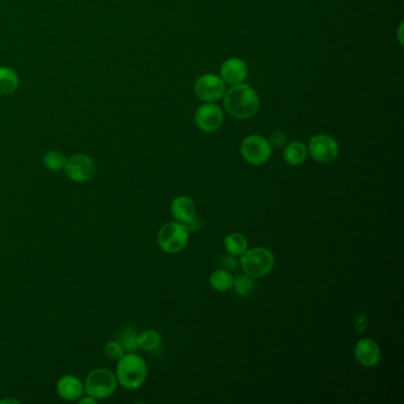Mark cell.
<instances>
[{
	"mask_svg": "<svg viewBox=\"0 0 404 404\" xmlns=\"http://www.w3.org/2000/svg\"><path fill=\"white\" fill-rule=\"evenodd\" d=\"M117 380L115 373L108 369L99 368L88 373L85 378V392L95 400H106L117 392Z\"/></svg>",
	"mask_w": 404,
	"mask_h": 404,
	"instance_id": "cell-5",
	"label": "cell"
},
{
	"mask_svg": "<svg viewBox=\"0 0 404 404\" xmlns=\"http://www.w3.org/2000/svg\"><path fill=\"white\" fill-rule=\"evenodd\" d=\"M78 403L80 404H95L97 403V400H95L94 397L90 396V395H83L81 398H78Z\"/></svg>",
	"mask_w": 404,
	"mask_h": 404,
	"instance_id": "cell-25",
	"label": "cell"
},
{
	"mask_svg": "<svg viewBox=\"0 0 404 404\" xmlns=\"http://www.w3.org/2000/svg\"><path fill=\"white\" fill-rule=\"evenodd\" d=\"M190 237V230L184 223L169 222L158 233V244L162 251L177 254L186 247Z\"/></svg>",
	"mask_w": 404,
	"mask_h": 404,
	"instance_id": "cell-4",
	"label": "cell"
},
{
	"mask_svg": "<svg viewBox=\"0 0 404 404\" xmlns=\"http://www.w3.org/2000/svg\"><path fill=\"white\" fill-rule=\"evenodd\" d=\"M106 356L112 360H119L125 355V350L122 348L121 344L119 340H110L105 345Z\"/></svg>",
	"mask_w": 404,
	"mask_h": 404,
	"instance_id": "cell-23",
	"label": "cell"
},
{
	"mask_svg": "<svg viewBox=\"0 0 404 404\" xmlns=\"http://www.w3.org/2000/svg\"><path fill=\"white\" fill-rule=\"evenodd\" d=\"M241 155L251 165H263L271 159V146L266 137L249 135L241 144Z\"/></svg>",
	"mask_w": 404,
	"mask_h": 404,
	"instance_id": "cell-6",
	"label": "cell"
},
{
	"mask_svg": "<svg viewBox=\"0 0 404 404\" xmlns=\"http://www.w3.org/2000/svg\"><path fill=\"white\" fill-rule=\"evenodd\" d=\"M6 402H15V403H18V402H17V401H13V400H3V401H0V403H6Z\"/></svg>",
	"mask_w": 404,
	"mask_h": 404,
	"instance_id": "cell-26",
	"label": "cell"
},
{
	"mask_svg": "<svg viewBox=\"0 0 404 404\" xmlns=\"http://www.w3.org/2000/svg\"><path fill=\"white\" fill-rule=\"evenodd\" d=\"M209 281H210L211 287L217 292L229 291L234 286V276L226 269L214 271L210 275Z\"/></svg>",
	"mask_w": 404,
	"mask_h": 404,
	"instance_id": "cell-18",
	"label": "cell"
},
{
	"mask_svg": "<svg viewBox=\"0 0 404 404\" xmlns=\"http://www.w3.org/2000/svg\"><path fill=\"white\" fill-rule=\"evenodd\" d=\"M56 392L62 400L74 402L85 395V383L74 375H65L57 382Z\"/></svg>",
	"mask_w": 404,
	"mask_h": 404,
	"instance_id": "cell-13",
	"label": "cell"
},
{
	"mask_svg": "<svg viewBox=\"0 0 404 404\" xmlns=\"http://www.w3.org/2000/svg\"><path fill=\"white\" fill-rule=\"evenodd\" d=\"M308 147L303 142H292L283 150V160L291 166H299L308 158Z\"/></svg>",
	"mask_w": 404,
	"mask_h": 404,
	"instance_id": "cell-15",
	"label": "cell"
},
{
	"mask_svg": "<svg viewBox=\"0 0 404 404\" xmlns=\"http://www.w3.org/2000/svg\"><path fill=\"white\" fill-rule=\"evenodd\" d=\"M194 93L202 101H219L226 93V82L216 74H205L194 83Z\"/></svg>",
	"mask_w": 404,
	"mask_h": 404,
	"instance_id": "cell-9",
	"label": "cell"
},
{
	"mask_svg": "<svg viewBox=\"0 0 404 404\" xmlns=\"http://www.w3.org/2000/svg\"><path fill=\"white\" fill-rule=\"evenodd\" d=\"M308 152L315 162L328 164L338 157L339 145L336 139L331 135L317 134L310 139Z\"/></svg>",
	"mask_w": 404,
	"mask_h": 404,
	"instance_id": "cell-7",
	"label": "cell"
},
{
	"mask_svg": "<svg viewBox=\"0 0 404 404\" xmlns=\"http://www.w3.org/2000/svg\"><path fill=\"white\" fill-rule=\"evenodd\" d=\"M18 76L12 69L0 67V95H10L18 88Z\"/></svg>",
	"mask_w": 404,
	"mask_h": 404,
	"instance_id": "cell-17",
	"label": "cell"
},
{
	"mask_svg": "<svg viewBox=\"0 0 404 404\" xmlns=\"http://www.w3.org/2000/svg\"><path fill=\"white\" fill-rule=\"evenodd\" d=\"M380 345L375 340L370 338H363L358 340V343L355 346V357L358 360V363L362 364L367 368L376 367L380 360Z\"/></svg>",
	"mask_w": 404,
	"mask_h": 404,
	"instance_id": "cell-11",
	"label": "cell"
},
{
	"mask_svg": "<svg viewBox=\"0 0 404 404\" xmlns=\"http://www.w3.org/2000/svg\"><path fill=\"white\" fill-rule=\"evenodd\" d=\"M224 247L231 256H241L248 249V241L239 233H231L224 239Z\"/></svg>",
	"mask_w": 404,
	"mask_h": 404,
	"instance_id": "cell-16",
	"label": "cell"
},
{
	"mask_svg": "<svg viewBox=\"0 0 404 404\" xmlns=\"http://www.w3.org/2000/svg\"><path fill=\"white\" fill-rule=\"evenodd\" d=\"M286 142H287V137L281 131H275L269 135V139H268V142L271 146V149H281V147L286 145Z\"/></svg>",
	"mask_w": 404,
	"mask_h": 404,
	"instance_id": "cell-24",
	"label": "cell"
},
{
	"mask_svg": "<svg viewBox=\"0 0 404 404\" xmlns=\"http://www.w3.org/2000/svg\"><path fill=\"white\" fill-rule=\"evenodd\" d=\"M67 157L65 154L60 152V151H49L45 153L43 158V162H44L45 167L48 170L57 171L65 170V164H67Z\"/></svg>",
	"mask_w": 404,
	"mask_h": 404,
	"instance_id": "cell-20",
	"label": "cell"
},
{
	"mask_svg": "<svg viewBox=\"0 0 404 404\" xmlns=\"http://www.w3.org/2000/svg\"><path fill=\"white\" fill-rule=\"evenodd\" d=\"M96 171L94 159L87 154H74L67 160L65 172L70 180L75 183H85L93 178Z\"/></svg>",
	"mask_w": 404,
	"mask_h": 404,
	"instance_id": "cell-8",
	"label": "cell"
},
{
	"mask_svg": "<svg viewBox=\"0 0 404 404\" xmlns=\"http://www.w3.org/2000/svg\"><path fill=\"white\" fill-rule=\"evenodd\" d=\"M119 342L127 353L135 352L139 348V335L133 328H124L119 335Z\"/></svg>",
	"mask_w": 404,
	"mask_h": 404,
	"instance_id": "cell-21",
	"label": "cell"
},
{
	"mask_svg": "<svg viewBox=\"0 0 404 404\" xmlns=\"http://www.w3.org/2000/svg\"><path fill=\"white\" fill-rule=\"evenodd\" d=\"M162 344V337L154 330H145L139 335V348L145 351H154Z\"/></svg>",
	"mask_w": 404,
	"mask_h": 404,
	"instance_id": "cell-19",
	"label": "cell"
},
{
	"mask_svg": "<svg viewBox=\"0 0 404 404\" xmlns=\"http://www.w3.org/2000/svg\"><path fill=\"white\" fill-rule=\"evenodd\" d=\"M241 267L251 278H262L269 274L275 264L274 254L267 248L256 247L241 255Z\"/></svg>",
	"mask_w": 404,
	"mask_h": 404,
	"instance_id": "cell-3",
	"label": "cell"
},
{
	"mask_svg": "<svg viewBox=\"0 0 404 404\" xmlns=\"http://www.w3.org/2000/svg\"><path fill=\"white\" fill-rule=\"evenodd\" d=\"M196 204L186 196H178L171 203V214L177 222L187 224L196 217Z\"/></svg>",
	"mask_w": 404,
	"mask_h": 404,
	"instance_id": "cell-14",
	"label": "cell"
},
{
	"mask_svg": "<svg viewBox=\"0 0 404 404\" xmlns=\"http://www.w3.org/2000/svg\"><path fill=\"white\" fill-rule=\"evenodd\" d=\"M235 292L241 296H248L255 291L254 278H251L249 275H239L236 279H234Z\"/></svg>",
	"mask_w": 404,
	"mask_h": 404,
	"instance_id": "cell-22",
	"label": "cell"
},
{
	"mask_svg": "<svg viewBox=\"0 0 404 404\" xmlns=\"http://www.w3.org/2000/svg\"><path fill=\"white\" fill-rule=\"evenodd\" d=\"M258 93L247 83L230 87L224 93V107L229 115L237 120H248L259 110Z\"/></svg>",
	"mask_w": 404,
	"mask_h": 404,
	"instance_id": "cell-1",
	"label": "cell"
},
{
	"mask_svg": "<svg viewBox=\"0 0 404 404\" xmlns=\"http://www.w3.org/2000/svg\"><path fill=\"white\" fill-rule=\"evenodd\" d=\"M147 373H149V369H147L145 360L137 355L135 352L125 353L120 360H117L115 376H117V384H120L122 388L127 390H137L145 383Z\"/></svg>",
	"mask_w": 404,
	"mask_h": 404,
	"instance_id": "cell-2",
	"label": "cell"
},
{
	"mask_svg": "<svg viewBox=\"0 0 404 404\" xmlns=\"http://www.w3.org/2000/svg\"><path fill=\"white\" fill-rule=\"evenodd\" d=\"M224 122V114L219 106L212 102H208L201 106L194 114V124L199 130L206 133L216 132L222 127Z\"/></svg>",
	"mask_w": 404,
	"mask_h": 404,
	"instance_id": "cell-10",
	"label": "cell"
},
{
	"mask_svg": "<svg viewBox=\"0 0 404 404\" xmlns=\"http://www.w3.org/2000/svg\"><path fill=\"white\" fill-rule=\"evenodd\" d=\"M248 76V68L246 62L241 58L231 57L226 60L221 67V77L223 81L235 85L243 83Z\"/></svg>",
	"mask_w": 404,
	"mask_h": 404,
	"instance_id": "cell-12",
	"label": "cell"
}]
</instances>
